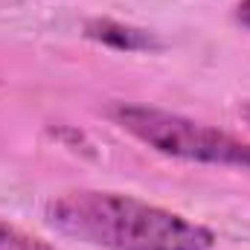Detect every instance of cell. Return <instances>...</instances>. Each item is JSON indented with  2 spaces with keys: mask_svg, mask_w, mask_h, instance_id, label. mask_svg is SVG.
<instances>
[{
  "mask_svg": "<svg viewBox=\"0 0 250 250\" xmlns=\"http://www.w3.org/2000/svg\"><path fill=\"white\" fill-rule=\"evenodd\" d=\"M0 250H59V248L32 236V233H26V230H21L18 224H12L6 218H0Z\"/></svg>",
  "mask_w": 250,
  "mask_h": 250,
  "instance_id": "277c9868",
  "label": "cell"
},
{
  "mask_svg": "<svg viewBox=\"0 0 250 250\" xmlns=\"http://www.w3.org/2000/svg\"><path fill=\"white\" fill-rule=\"evenodd\" d=\"M84 38L96 41L108 50H120V53H157V50H163V44L154 32L123 23V21H111V18L87 21L84 23Z\"/></svg>",
  "mask_w": 250,
  "mask_h": 250,
  "instance_id": "3957f363",
  "label": "cell"
},
{
  "mask_svg": "<svg viewBox=\"0 0 250 250\" xmlns=\"http://www.w3.org/2000/svg\"><path fill=\"white\" fill-rule=\"evenodd\" d=\"M47 224L99 250H212L215 233L181 212L123 192L70 189L44 207Z\"/></svg>",
  "mask_w": 250,
  "mask_h": 250,
  "instance_id": "6da1fadb",
  "label": "cell"
},
{
  "mask_svg": "<svg viewBox=\"0 0 250 250\" xmlns=\"http://www.w3.org/2000/svg\"><path fill=\"white\" fill-rule=\"evenodd\" d=\"M108 117L137 143L148 146L163 157L250 172L248 140H239L207 123L189 120L163 108H151V105H131V102H114L108 108Z\"/></svg>",
  "mask_w": 250,
  "mask_h": 250,
  "instance_id": "7a4b0ae2",
  "label": "cell"
},
{
  "mask_svg": "<svg viewBox=\"0 0 250 250\" xmlns=\"http://www.w3.org/2000/svg\"><path fill=\"white\" fill-rule=\"evenodd\" d=\"M242 120L250 125V105H245V108H242Z\"/></svg>",
  "mask_w": 250,
  "mask_h": 250,
  "instance_id": "8992f818",
  "label": "cell"
},
{
  "mask_svg": "<svg viewBox=\"0 0 250 250\" xmlns=\"http://www.w3.org/2000/svg\"><path fill=\"white\" fill-rule=\"evenodd\" d=\"M236 21H239L245 29H250V0H239V3H236Z\"/></svg>",
  "mask_w": 250,
  "mask_h": 250,
  "instance_id": "5b68a950",
  "label": "cell"
}]
</instances>
